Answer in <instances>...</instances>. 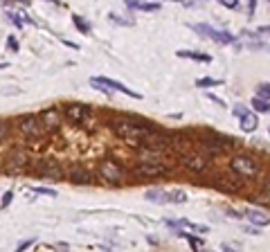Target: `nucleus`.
<instances>
[{
  "mask_svg": "<svg viewBox=\"0 0 270 252\" xmlns=\"http://www.w3.org/2000/svg\"><path fill=\"white\" fill-rule=\"evenodd\" d=\"M201 142H203V149L207 151V155H218V153H223V151L227 149V137H223V135H218V133H212V131H207V133H201Z\"/></svg>",
  "mask_w": 270,
  "mask_h": 252,
  "instance_id": "8",
  "label": "nucleus"
},
{
  "mask_svg": "<svg viewBox=\"0 0 270 252\" xmlns=\"http://www.w3.org/2000/svg\"><path fill=\"white\" fill-rule=\"evenodd\" d=\"M108 18L113 20V23H119V25H131L126 18H122V16H117V14H110V16H108Z\"/></svg>",
  "mask_w": 270,
  "mask_h": 252,
  "instance_id": "28",
  "label": "nucleus"
},
{
  "mask_svg": "<svg viewBox=\"0 0 270 252\" xmlns=\"http://www.w3.org/2000/svg\"><path fill=\"white\" fill-rule=\"evenodd\" d=\"M144 196H147V200H151V203H171V200H169V189H149Z\"/></svg>",
  "mask_w": 270,
  "mask_h": 252,
  "instance_id": "19",
  "label": "nucleus"
},
{
  "mask_svg": "<svg viewBox=\"0 0 270 252\" xmlns=\"http://www.w3.org/2000/svg\"><path fill=\"white\" fill-rule=\"evenodd\" d=\"M178 57L180 59H192V61H201V63H210L212 57L205 52H196V50H178Z\"/></svg>",
  "mask_w": 270,
  "mask_h": 252,
  "instance_id": "17",
  "label": "nucleus"
},
{
  "mask_svg": "<svg viewBox=\"0 0 270 252\" xmlns=\"http://www.w3.org/2000/svg\"><path fill=\"white\" fill-rule=\"evenodd\" d=\"M113 128H115V133H117L124 142H128L131 146H140L142 135L149 131V128H144L142 122L131 120V117H119V120H115Z\"/></svg>",
  "mask_w": 270,
  "mask_h": 252,
  "instance_id": "1",
  "label": "nucleus"
},
{
  "mask_svg": "<svg viewBox=\"0 0 270 252\" xmlns=\"http://www.w3.org/2000/svg\"><path fill=\"white\" fill-rule=\"evenodd\" d=\"M221 5L227 7V9H236V0H223Z\"/></svg>",
  "mask_w": 270,
  "mask_h": 252,
  "instance_id": "31",
  "label": "nucleus"
},
{
  "mask_svg": "<svg viewBox=\"0 0 270 252\" xmlns=\"http://www.w3.org/2000/svg\"><path fill=\"white\" fill-rule=\"evenodd\" d=\"M270 86H268V81H266V83H261V86H259V90H257V92H259V99H264V102H268V95H270Z\"/></svg>",
  "mask_w": 270,
  "mask_h": 252,
  "instance_id": "25",
  "label": "nucleus"
},
{
  "mask_svg": "<svg viewBox=\"0 0 270 252\" xmlns=\"http://www.w3.org/2000/svg\"><path fill=\"white\" fill-rule=\"evenodd\" d=\"M194 32H198V34L207 36V39L216 41V43H234V36L230 34V32H221V29H214L212 25H192Z\"/></svg>",
  "mask_w": 270,
  "mask_h": 252,
  "instance_id": "10",
  "label": "nucleus"
},
{
  "mask_svg": "<svg viewBox=\"0 0 270 252\" xmlns=\"http://www.w3.org/2000/svg\"><path fill=\"white\" fill-rule=\"evenodd\" d=\"M131 9H140V11H158L160 9V2H126Z\"/></svg>",
  "mask_w": 270,
  "mask_h": 252,
  "instance_id": "21",
  "label": "nucleus"
},
{
  "mask_svg": "<svg viewBox=\"0 0 270 252\" xmlns=\"http://www.w3.org/2000/svg\"><path fill=\"white\" fill-rule=\"evenodd\" d=\"M34 191L43 196H56V189H50V187H34Z\"/></svg>",
  "mask_w": 270,
  "mask_h": 252,
  "instance_id": "27",
  "label": "nucleus"
},
{
  "mask_svg": "<svg viewBox=\"0 0 270 252\" xmlns=\"http://www.w3.org/2000/svg\"><path fill=\"white\" fill-rule=\"evenodd\" d=\"M239 120H241V128H243V131L252 133L257 128V115H252V113H246V115L239 117Z\"/></svg>",
  "mask_w": 270,
  "mask_h": 252,
  "instance_id": "20",
  "label": "nucleus"
},
{
  "mask_svg": "<svg viewBox=\"0 0 270 252\" xmlns=\"http://www.w3.org/2000/svg\"><path fill=\"white\" fill-rule=\"evenodd\" d=\"M11 198H14V194H11V191H7V194H5V196H2V203H0V207L5 209V207H7V205H9V203H11Z\"/></svg>",
  "mask_w": 270,
  "mask_h": 252,
  "instance_id": "30",
  "label": "nucleus"
},
{
  "mask_svg": "<svg viewBox=\"0 0 270 252\" xmlns=\"http://www.w3.org/2000/svg\"><path fill=\"white\" fill-rule=\"evenodd\" d=\"M230 167H232V171H234L236 176H239L241 180L243 178H255V176H259V162L255 160V158H250V155H243V153H239V155H234L232 158V162H230Z\"/></svg>",
  "mask_w": 270,
  "mask_h": 252,
  "instance_id": "2",
  "label": "nucleus"
},
{
  "mask_svg": "<svg viewBox=\"0 0 270 252\" xmlns=\"http://www.w3.org/2000/svg\"><path fill=\"white\" fill-rule=\"evenodd\" d=\"M216 83H218L216 79H210V77H207V79H198L196 86H198V88H210V86H216Z\"/></svg>",
  "mask_w": 270,
  "mask_h": 252,
  "instance_id": "26",
  "label": "nucleus"
},
{
  "mask_svg": "<svg viewBox=\"0 0 270 252\" xmlns=\"http://www.w3.org/2000/svg\"><path fill=\"white\" fill-rule=\"evenodd\" d=\"M169 200H171V203H185L187 194L182 189H169Z\"/></svg>",
  "mask_w": 270,
  "mask_h": 252,
  "instance_id": "22",
  "label": "nucleus"
},
{
  "mask_svg": "<svg viewBox=\"0 0 270 252\" xmlns=\"http://www.w3.org/2000/svg\"><path fill=\"white\" fill-rule=\"evenodd\" d=\"M68 180L70 183H74V185H90L93 183V174L81 165H72L70 167V171H68Z\"/></svg>",
  "mask_w": 270,
  "mask_h": 252,
  "instance_id": "13",
  "label": "nucleus"
},
{
  "mask_svg": "<svg viewBox=\"0 0 270 252\" xmlns=\"http://www.w3.org/2000/svg\"><path fill=\"white\" fill-rule=\"evenodd\" d=\"M39 171L41 176H45V178H52V180H59L63 178V169H61L59 162H54V160H48V162H41L39 165Z\"/></svg>",
  "mask_w": 270,
  "mask_h": 252,
  "instance_id": "14",
  "label": "nucleus"
},
{
  "mask_svg": "<svg viewBox=\"0 0 270 252\" xmlns=\"http://www.w3.org/2000/svg\"><path fill=\"white\" fill-rule=\"evenodd\" d=\"M250 218L252 223H259V225H268V214L266 212H259V209H243L241 212V218Z\"/></svg>",
  "mask_w": 270,
  "mask_h": 252,
  "instance_id": "18",
  "label": "nucleus"
},
{
  "mask_svg": "<svg viewBox=\"0 0 270 252\" xmlns=\"http://www.w3.org/2000/svg\"><path fill=\"white\" fill-rule=\"evenodd\" d=\"M234 113H236V115H239V117H243V115H246V106H234Z\"/></svg>",
  "mask_w": 270,
  "mask_h": 252,
  "instance_id": "33",
  "label": "nucleus"
},
{
  "mask_svg": "<svg viewBox=\"0 0 270 252\" xmlns=\"http://www.w3.org/2000/svg\"><path fill=\"white\" fill-rule=\"evenodd\" d=\"M133 174L138 178H164L169 174V167L162 165V162H140V165L133 167Z\"/></svg>",
  "mask_w": 270,
  "mask_h": 252,
  "instance_id": "6",
  "label": "nucleus"
},
{
  "mask_svg": "<svg viewBox=\"0 0 270 252\" xmlns=\"http://www.w3.org/2000/svg\"><path fill=\"white\" fill-rule=\"evenodd\" d=\"M32 243H34V239H30V241H25V243H20V246H18V250H16V252H23V250H27V248H30V246H32Z\"/></svg>",
  "mask_w": 270,
  "mask_h": 252,
  "instance_id": "32",
  "label": "nucleus"
},
{
  "mask_svg": "<svg viewBox=\"0 0 270 252\" xmlns=\"http://www.w3.org/2000/svg\"><path fill=\"white\" fill-rule=\"evenodd\" d=\"M5 162H7V167H16V169H23V167H27L30 158H27V153H25V151L14 149V151H9V153H7Z\"/></svg>",
  "mask_w": 270,
  "mask_h": 252,
  "instance_id": "15",
  "label": "nucleus"
},
{
  "mask_svg": "<svg viewBox=\"0 0 270 252\" xmlns=\"http://www.w3.org/2000/svg\"><path fill=\"white\" fill-rule=\"evenodd\" d=\"M63 115L68 117L72 124H84V122H88V117H90V108L81 106V104H70V106L63 108Z\"/></svg>",
  "mask_w": 270,
  "mask_h": 252,
  "instance_id": "11",
  "label": "nucleus"
},
{
  "mask_svg": "<svg viewBox=\"0 0 270 252\" xmlns=\"http://www.w3.org/2000/svg\"><path fill=\"white\" fill-rule=\"evenodd\" d=\"M99 178L106 180V183H113V185L122 183V180H124L122 165H119L117 160H104V162H99Z\"/></svg>",
  "mask_w": 270,
  "mask_h": 252,
  "instance_id": "7",
  "label": "nucleus"
},
{
  "mask_svg": "<svg viewBox=\"0 0 270 252\" xmlns=\"http://www.w3.org/2000/svg\"><path fill=\"white\" fill-rule=\"evenodd\" d=\"M252 108H255V111H259V113H268L270 111V104L264 102V99H259V97H255V99H252Z\"/></svg>",
  "mask_w": 270,
  "mask_h": 252,
  "instance_id": "23",
  "label": "nucleus"
},
{
  "mask_svg": "<svg viewBox=\"0 0 270 252\" xmlns=\"http://www.w3.org/2000/svg\"><path fill=\"white\" fill-rule=\"evenodd\" d=\"M7 133H9V126H7L5 122H0V142L7 137Z\"/></svg>",
  "mask_w": 270,
  "mask_h": 252,
  "instance_id": "29",
  "label": "nucleus"
},
{
  "mask_svg": "<svg viewBox=\"0 0 270 252\" xmlns=\"http://www.w3.org/2000/svg\"><path fill=\"white\" fill-rule=\"evenodd\" d=\"M72 20H74V25H77V29H79V32H84V34H88V32H90L88 23H86V20L81 18V16H77V14H74V16H72Z\"/></svg>",
  "mask_w": 270,
  "mask_h": 252,
  "instance_id": "24",
  "label": "nucleus"
},
{
  "mask_svg": "<svg viewBox=\"0 0 270 252\" xmlns=\"http://www.w3.org/2000/svg\"><path fill=\"white\" fill-rule=\"evenodd\" d=\"M140 146L147 151H164L171 146V135H167V133L162 131H153V128H149L147 133L142 135V140H140Z\"/></svg>",
  "mask_w": 270,
  "mask_h": 252,
  "instance_id": "4",
  "label": "nucleus"
},
{
  "mask_svg": "<svg viewBox=\"0 0 270 252\" xmlns=\"http://www.w3.org/2000/svg\"><path fill=\"white\" fill-rule=\"evenodd\" d=\"M216 187L223 189V191H230V194H236V191H241V187H243V180L230 178V176H221V178L216 180Z\"/></svg>",
  "mask_w": 270,
  "mask_h": 252,
  "instance_id": "16",
  "label": "nucleus"
},
{
  "mask_svg": "<svg viewBox=\"0 0 270 252\" xmlns=\"http://www.w3.org/2000/svg\"><path fill=\"white\" fill-rule=\"evenodd\" d=\"M39 120H41V124H43L45 131H56V128L61 126V120H63V117H61V111H56V108H48V111L41 113Z\"/></svg>",
  "mask_w": 270,
  "mask_h": 252,
  "instance_id": "12",
  "label": "nucleus"
},
{
  "mask_svg": "<svg viewBox=\"0 0 270 252\" xmlns=\"http://www.w3.org/2000/svg\"><path fill=\"white\" fill-rule=\"evenodd\" d=\"M7 45H9L11 50H18V43L14 41V36H9V41H7Z\"/></svg>",
  "mask_w": 270,
  "mask_h": 252,
  "instance_id": "34",
  "label": "nucleus"
},
{
  "mask_svg": "<svg viewBox=\"0 0 270 252\" xmlns=\"http://www.w3.org/2000/svg\"><path fill=\"white\" fill-rule=\"evenodd\" d=\"M180 162H182L185 169L194 171V174H203V171L210 167V158H207L205 153H201V151H194V149H189L187 153H182Z\"/></svg>",
  "mask_w": 270,
  "mask_h": 252,
  "instance_id": "5",
  "label": "nucleus"
},
{
  "mask_svg": "<svg viewBox=\"0 0 270 252\" xmlns=\"http://www.w3.org/2000/svg\"><path fill=\"white\" fill-rule=\"evenodd\" d=\"M90 86H93V88H99V92H104V95H113V90H117V92H124V95H128V97L142 99V95H140V92H133L128 86H124L122 81H115V79L93 77V79H90Z\"/></svg>",
  "mask_w": 270,
  "mask_h": 252,
  "instance_id": "3",
  "label": "nucleus"
},
{
  "mask_svg": "<svg viewBox=\"0 0 270 252\" xmlns=\"http://www.w3.org/2000/svg\"><path fill=\"white\" fill-rule=\"evenodd\" d=\"M18 131L23 133V135H27V137H43L45 135L43 124H41V120L39 117H34V115L20 117L18 120Z\"/></svg>",
  "mask_w": 270,
  "mask_h": 252,
  "instance_id": "9",
  "label": "nucleus"
}]
</instances>
